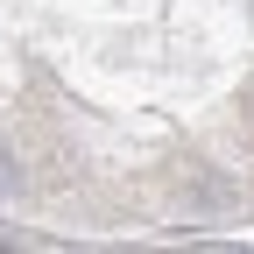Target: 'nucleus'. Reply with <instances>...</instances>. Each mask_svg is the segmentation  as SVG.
<instances>
[{"instance_id":"nucleus-1","label":"nucleus","mask_w":254,"mask_h":254,"mask_svg":"<svg viewBox=\"0 0 254 254\" xmlns=\"http://www.w3.org/2000/svg\"><path fill=\"white\" fill-rule=\"evenodd\" d=\"M7 184H14V155L0 148V190H7Z\"/></svg>"},{"instance_id":"nucleus-2","label":"nucleus","mask_w":254,"mask_h":254,"mask_svg":"<svg viewBox=\"0 0 254 254\" xmlns=\"http://www.w3.org/2000/svg\"><path fill=\"white\" fill-rule=\"evenodd\" d=\"M0 254H21V247H14V240H0Z\"/></svg>"}]
</instances>
